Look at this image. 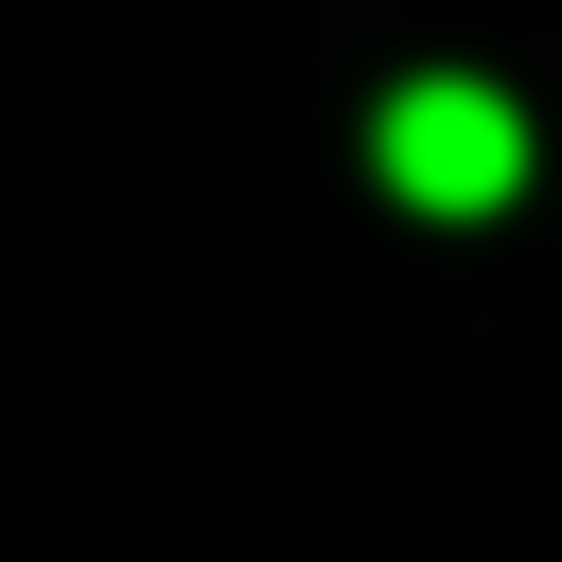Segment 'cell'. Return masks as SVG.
<instances>
[{
  "label": "cell",
  "instance_id": "6da1fadb",
  "mask_svg": "<svg viewBox=\"0 0 562 562\" xmlns=\"http://www.w3.org/2000/svg\"><path fill=\"white\" fill-rule=\"evenodd\" d=\"M369 158H386V193H404V211H509V176H527V123H509V88H474V70H422V88H386Z\"/></svg>",
  "mask_w": 562,
  "mask_h": 562
}]
</instances>
